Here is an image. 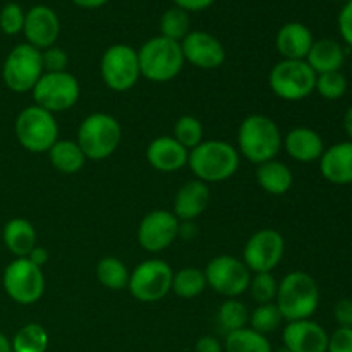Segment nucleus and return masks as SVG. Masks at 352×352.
<instances>
[{
    "mask_svg": "<svg viewBox=\"0 0 352 352\" xmlns=\"http://www.w3.org/2000/svg\"><path fill=\"white\" fill-rule=\"evenodd\" d=\"M24 17H26V14L21 9L19 3H7L0 10V30L9 36L21 33L24 28Z\"/></svg>",
    "mask_w": 352,
    "mask_h": 352,
    "instance_id": "38",
    "label": "nucleus"
},
{
    "mask_svg": "<svg viewBox=\"0 0 352 352\" xmlns=\"http://www.w3.org/2000/svg\"><path fill=\"white\" fill-rule=\"evenodd\" d=\"M175 7H181L186 12H198L205 10L215 3V0H174Z\"/></svg>",
    "mask_w": 352,
    "mask_h": 352,
    "instance_id": "43",
    "label": "nucleus"
},
{
    "mask_svg": "<svg viewBox=\"0 0 352 352\" xmlns=\"http://www.w3.org/2000/svg\"><path fill=\"white\" fill-rule=\"evenodd\" d=\"M316 91L327 100H339L347 91V78L340 71L316 76Z\"/></svg>",
    "mask_w": 352,
    "mask_h": 352,
    "instance_id": "36",
    "label": "nucleus"
},
{
    "mask_svg": "<svg viewBox=\"0 0 352 352\" xmlns=\"http://www.w3.org/2000/svg\"><path fill=\"white\" fill-rule=\"evenodd\" d=\"M12 352H45L48 347V333L40 323H28L14 336Z\"/></svg>",
    "mask_w": 352,
    "mask_h": 352,
    "instance_id": "30",
    "label": "nucleus"
},
{
    "mask_svg": "<svg viewBox=\"0 0 352 352\" xmlns=\"http://www.w3.org/2000/svg\"><path fill=\"white\" fill-rule=\"evenodd\" d=\"M285 243L280 232L263 229L254 232L244 246V265L254 274L272 272L284 256Z\"/></svg>",
    "mask_w": 352,
    "mask_h": 352,
    "instance_id": "14",
    "label": "nucleus"
},
{
    "mask_svg": "<svg viewBox=\"0 0 352 352\" xmlns=\"http://www.w3.org/2000/svg\"><path fill=\"white\" fill-rule=\"evenodd\" d=\"M285 150L294 160L309 164L322 158L325 144L316 131L309 127H296L285 136Z\"/></svg>",
    "mask_w": 352,
    "mask_h": 352,
    "instance_id": "23",
    "label": "nucleus"
},
{
    "mask_svg": "<svg viewBox=\"0 0 352 352\" xmlns=\"http://www.w3.org/2000/svg\"><path fill=\"white\" fill-rule=\"evenodd\" d=\"M100 72L105 85L113 91H127L140 79L138 52L129 45H112L103 52Z\"/></svg>",
    "mask_w": 352,
    "mask_h": 352,
    "instance_id": "9",
    "label": "nucleus"
},
{
    "mask_svg": "<svg viewBox=\"0 0 352 352\" xmlns=\"http://www.w3.org/2000/svg\"><path fill=\"white\" fill-rule=\"evenodd\" d=\"M195 352H222V346L213 336H203L196 342Z\"/></svg>",
    "mask_w": 352,
    "mask_h": 352,
    "instance_id": "44",
    "label": "nucleus"
},
{
    "mask_svg": "<svg viewBox=\"0 0 352 352\" xmlns=\"http://www.w3.org/2000/svg\"><path fill=\"white\" fill-rule=\"evenodd\" d=\"M43 60L41 50L30 43H21L10 50L3 62L2 78L10 91L24 93L33 91L36 82L43 76Z\"/></svg>",
    "mask_w": 352,
    "mask_h": 352,
    "instance_id": "7",
    "label": "nucleus"
},
{
    "mask_svg": "<svg viewBox=\"0 0 352 352\" xmlns=\"http://www.w3.org/2000/svg\"><path fill=\"white\" fill-rule=\"evenodd\" d=\"M184 60L199 69H217L226 62V48L220 40L206 31H189L181 41Z\"/></svg>",
    "mask_w": 352,
    "mask_h": 352,
    "instance_id": "16",
    "label": "nucleus"
},
{
    "mask_svg": "<svg viewBox=\"0 0 352 352\" xmlns=\"http://www.w3.org/2000/svg\"><path fill=\"white\" fill-rule=\"evenodd\" d=\"M79 82L71 72H47L33 88V98L38 107L50 113L64 112L79 100Z\"/></svg>",
    "mask_w": 352,
    "mask_h": 352,
    "instance_id": "10",
    "label": "nucleus"
},
{
    "mask_svg": "<svg viewBox=\"0 0 352 352\" xmlns=\"http://www.w3.org/2000/svg\"><path fill=\"white\" fill-rule=\"evenodd\" d=\"M210 203V189L206 182L189 181L177 191L174 199V215L182 222H191L201 215Z\"/></svg>",
    "mask_w": 352,
    "mask_h": 352,
    "instance_id": "22",
    "label": "nucleus"
},
{
    "mask_svg": "<svg viewBox=\"0 0 352 352\" xmlns=\"http://www.w3.org/2000/svg\"><path fill=\"white\" fill-rule=\"evenodd\" d=\"M285 349L291 352H327L329 333L313 320L289 322L282 333Z\"/></svg>",
    "mask_w": 352,
    "mask_h": 352,
    "instance_id": "18",
    "label": "nucleus"
},
{
    "mask_svg": "<svg viewBox=\"0 0 352 352\" xmlns=\"http://www.w3.org/2000/svg\"><path fill=\"white\" fill-rule=\"evenodd\" d=\"M320 170L332 184H352V141H344L327 148L320 158Z\"/></svg>",
    "mask_w": 352,
    "mask_h": 352,
    "instance_id": "19",
    "label": "nucleus"
},
{
    "mask_svg": "<svg viewBox=\"0 0 352 352\" xmlns=\"http://www.w3.org/2000/svg\"><path fill=\"white\" fill-rule=\"evenodd\" d=\"M174 272L162 260H146L129 277L131 294L141 302H157L172 291Z\"/></svg>",
    "mask_w": 352,
    "mask_h": 352,
    "instance_id": "12",
    "label": "nucleus"
},
{
    "mask_svg": "<svg viewBox=\"0 0 352 352\" xmlns=\"http://www.w3.org/2000/svg\"><path fill=\"white\" fill-rule=\"evenodd\" d=\"M26 258L31 261V263H34V265H36V267L41 268L45 263H47L48 251L45 250V248H41V246H34L33 250H31V253L28 254Z\"/></svg>",
    "mask_w": 352,
    "mask_h": 352,
    "instance_id": "45",
    "label": "nucleus"
},
{
    "mask_svg": "<svg viewBox=\"0 0 352 352\" xmlns=\"http://www.w3.org/2000/svg\"><path fill=\"white\" fill-rule=\"evenodd\" d=\"M41 60H43V69H47L48 72H62L67 67L69 58L65 50L54 45V47L45 48L41 52Z\"/></svg>",
    "mask_w": 352,
    "mask_h": 352,
    "instance_id": "39",
    "label": "nucleus"
},
{
    "mask_svg": "<svg viewBox=\"0 0 352 352\" xmlns=\"http://www.w3.org/2000/svg\"><path fill=\"white\" fill-rule=\"evenodd\" d=\"M146 158L153 168L160 172L181 170L188 164L189 151L174 136H160L150 143Z\"/></svg>",
    "mask_w": 352,
    "mask_h": 352,
    "instance_id": "20",
    "label": "nucleus"
},
{
    "mask_svg": "<svg viewBox=\"0 0 352 352\" xmlns=\"http://www.w3.org/2000/svg\"><path fill=\"white\" fill-rule=\"evenodd\" d=\"M277 306L287 322L311 318L320 302V289L306 272H291L282 278L277 291Z\"/></svg>",
    "mask_w": 352,
    "mask_h": 352,
    "instance_id": "3",
    "label": "nucleus"
},
{
    "mask_svg": "<svg viewBox=\"0 0 352 352\" xmlns=\"http://www.w3.org/2000/svg\"><path fill=\"white\" fill-rule=\"evenodd\" d=\"M122 129L116 117L96 112L86 117L78 129V144L86 158L103 160L119 148Z\"/></svg>",
    "mask_w": 352,
    "mask_h": 352,
    "instance_id": "5",
    "label": "nucleus"
},
{
    "mask_svg": "<svg viewBox=\"0 0 352 352\" xmlns=\"http://www.w3.org/2000/svg\"><path fill=\"white\" fill-rule=\"evenodd\" d=\"M313 41V33L306 24L287 23L277 33V50L287 60H305Z\"/></svg>",
    "mask_w": 352,
    "mask_h": 352,
    "instance_id": "21",
    "label": "nucleus"
},
{
    "mask_svg": "<svg viewBox=\"0 0 352 352\" xmlns=\"http://www.w3.org/2000/svg\"><path fill=\"white\" fill-rule=\"evenodd\" d=\"M3 243L17 258H26L36 246V230L26 219H12L3 227Z\"/></svg>",
    "mask_w": 352,
    "mask_h": 352,
    "instance_id": "25",
    "label": "nucleus"
},
{
    "mask_svg": "<svg viewBox=\"0 0 352 352\" xmlns=\"http://www.w3.org/2000/svg\"><path fill=\"white\" fill-rule=\"evenodd\" d=\"M333 316L339 327H351L352 329V299H340L333 308Z\"/></svg>",
    "mask_w": 352,
    "mask_h": 352,
    "instance_id": "42",
    "label": "nucleus"
},
{
    "mask_svg": "<svg viewBox=\"0 0 352 352\" xmlns=\"http://www.w3.org/2000/svg\"><path fill=\"white\" fill-rule=\"evenodd\" d=\"M217 318H219L222 330H226L229 333L234 332V330L244 329L246 323L250 322V313H248V308L244 306V302L236 301V299H229V301H226L219 308Z\"/></svg>",
    "mask_w": 352,
    "mask_h": 352,
    "instance_id": "33",
    "label": "nucleus"
},
{
    "mask_svg": "<svg viewBox=\"0 0 352 352\" xmlns=\"http://www.w3.org/2000/svg\"><path fill=\"white\" fill-rule=\"evenodd\" d=\"M344 129H346L349 141H352V105L347 109L346 116H344Z\"/></svg>",
    "mask_w": 352,
    "mask_h": 352,
    "instance_id": "47",
    "label": "nucleus"
},
{
    "mask_svg": "<svg viewBox=\"0 0 352 352\" xmlns=\"http://www.w3.org/2000/svg\"><path fill=\"white\" fill-rule=\"evenodd\" d=\"M226 352H272V344L267 336L244 327L227 333Z\"/></svg>",
    "mask_w": 352,
    "mask_h": 352,
    "instance_id": "28",
    "label": "nucleus"
},
{
    "mask_svg": "<svg viewBox=\"0 0 352 352\" xmlns=\"http://www.w3.org/2000/svg\"><path fill=\"white\" fill-rule=\"evenodd\" d=\"M0 352H12V346H10V340L7 339L3 333H0Z\"/></svg>",
    "mask_w": 352,
    "mask_h": 352,
    "instance_id": "48",
    "label": "nucleus"
},
{
    "mask_svg": "<svg viewBox=\"0 0 352 352\" xmlns=\"http://www.w3.org/2000/svg\"><path fill=\"white\" fill-rule=\"evenodd\" d=\"M191 19L189 12H186L181 7H170L165 10L160 17V36L168 38L181 43L191 30Z\"/></svg>",
    "mask_w": 352,
    "mask_h": 352,
    "instance_id": "32",
    "label": "nucleus"
},
{
    "mask_svg": "<svg viewBox=\"0 0 352 352\" xmlns=\"http://www.w3.org/2000/svg\"><path fill=\"white\" fill-rule=\"evenodd\" d=\"M23 33L26 43L33 45L38 50L54 47L60 33V19L57 12L48 6L31 7L24 17Z\"/></svg>",
    "mask_w": 352,
    "mask_h": 352,
    "instance_id": "17",
    "label": "nucleus"
},
{
    "mask_svg": "<svg viewBox=\"0 0 352 352\" xmlns=\"http://www.w3.org/2000/svg\"><path fill=\"white\" fill-rule=\"evenodd\" d=\"M248 289L251 291L254 301H258V305H267L277 298L278 284L270 272H263V274H254V277H251Z\"/></svg>",
    "mask_w": 352,
    "mask_h": 352,
    "instance_id": "37",
    "label": "nucleus"
},
{
    "mask_svg": "<svg viewBox=\"0 0 352 352\" xmlns=\"http://www.w3.org/2000/svg\"><path fill=\"white\" fill-rule=\"evenodd\" d=\"M205 272L195 267L182 268L177 274H174V278H172V291H174L179 298H196V296H199L205 291Z\"/></svg>",
    "mask_w": 352,
    "mask_h": 352,
    "instance_id": "31",
    "label": "nucleus"
},
{
    "mask_svg": "<svg viewBox=\"0 0 352 352\" xmlns=\"http://www.w3.org/2000/svg\"><path fill=\"white\" fill-rule=\"evenodd\" d=\"M16 136L24 150L31 153H43L55 144L58 138V126L54 113L31 105L24 109L16 119Z\"/></svg>",
    "mask_w": 352,
    "mask_h": 352,
    "instance_id": "6",
    "label": "nucleus"
},
{
    "mask_svg": "<svg viewBox=\"0 0 352 352\" xmlns=\"http://www.w3.org/2000/svg\"><path fill=\"white\" fill-rule=\"evenodd\" d=\"M3 289L12 301L19 305H34L45 292V277L41 268L28 258H17L3 272Z\"/></svg>",
    "mask_w": 352,
    "mask_h": 352,
    "instance_id": "11",
    "label": "nucleus"
},
{
    "mask_svg": "<svg viewBox=\"0 0 352 352\" xmlns=\"http://www.w3.org/2000/svg\"><path fill=\"white\" fill-rule=\"evenodd\" d=\"M277 352H291V351H287V349H280V351H277Z\"/></svg>",
    "mask_w": 352,
    "mask_h": 352,
    "instance_id": "49",
    "label": "nucleus"
},
{
    "mask_svg": "<svg viewBox=\"0 0 352 352\" xmlns=\"http://www.w3.org/2000/svg\"><path fill=\"white\" fill-rule=\"evenodd\" d=\"M138 60L141 76L153 82H167L182 71L184 55L179 41L155 36L138 50Z\"/></svg>",
    "mask_w": 352,
    "mask_h": 352,
    "instance_id": "4",
    "label": "nucleus"
},
{
    "mask_svg": "<svg viewBox=\"0 0 352 352\" xmlns=\"http://www.w3.org/2000/svg\"><path fill=\"white\" fill-rule=\"evenodd\" d=\"M282 320H284V316H282L278 306L274 305V302L260 305L250 315L251 329L256 330L258 333H263V336L275 332L282 325Z\"/></svg>",
    "mask_w": 352,
    "mask_h": 352,
    "instance_id": "34",
    "label": "nucleus"
},
{
    "mask_svg": "<svg viewBox=\"0 0 352 352\" xmlns=\"http://www.w3.org/2000/svg\"><path fill=\"white\" fill-rule=\"evenodd\" d=\"M327 352H352V329L339 327L332 336H329Z\"/></svg>",
    "mask_w": 352,
    "mask_h": 352,
    "instance_id": "40",
    "label": "nucleus"
},
{
    "mask_svg": "<svg viewBox=\"0 0 352 352\" xmlns=\"http://www.w3.org/2000/svg\"><path fill=\"white\" fill-rule=\"evenodd\" d=\"M270 88L278 98L298 102L315 91L316 72L306 60H280L270 71Z\"/></svg>",
    "mask_w": 352,
    "mask_h": 352,
    "instance_id": "8",
    "label": "nucleus"
},
{
    "mask_svg": "<svg viewBox=\"0 0 352 352\" xmlns=\"http://www.w3.org/2000/svg\"><path fill=\"white\" fill-rule=\"evenodd\" d=\"M72 3H76L81 9H100V7L105 6L109 0H71Z\"/></svg>",
    "mask_w": 352,
    "mask_h": 352,
    "instance_id": "46",
    "label": "nucleus"
},
{
    "mask_svg": "<svg viewBox=\"0 0 352 352\" xmlns=\"http://www.w3.org/2000/svg\"><path fill=\"white\" fill-rule=\"evenodd\" d=\"M179 219L167 210L150 212L140 223L138 241L141 248L151 253H158L170 246L179 236Z\"/></svg>",
    "mask_w": 352,
    "mask_h": 352,
    "instance_id": "15",
    "label": "nucleus"
},
{
    "mask_svg": "<svg viewBox=\"0 0 352 352\" xmlns=\"http://www.w3.org/2000/svg\"><path fill=\"white\" fill-rule=\"evenodd\" d=\"M339 31L342 40L352 48V0H347L339 14Z\"/></svg>",
    "mask_w": 352,
    "mask_h": 352,
    "instance_id": "41",
    "label": "nucleus"
},
{
    "mask_svg": "<svg viewBox=\"0 0 352 352\" xmlns=\"http://www.w3.org/2000/svg\"><path fill=\"white\" fill-rule=\"evenodd\" d=\"M239 151L226 141H203L192 148L188 164L201 182H222L239 168Z\"/></svg>",
    "mask_w": 352,
    "mask_h": 352,
    "instance_id": "2",
    "label": "nucleus"
},
{
    "mask_svg": "<svg viewBox=\"0 0 352 352\" xmlns=\"http://www.w3.org/2000/svg\"><path fill=\"white\" fill-rule=\"evenodd\" d=\"M203 124L192 116H182L174 126V140L179 141L186 150H192L203 143Z\"/></svg>",
    "mask_w": 352,
    "mask_h": 352,
    "instance_id": "35",
    "label": "nucleus"
},
{
    "mask_svg": "<svg viewBox=\"0 0 352 352\" xmlns=\"http://www.w3.org/2000/svg\"><path fill=\"white\" fill-rule=\"evenodd\" d=\"M305 60L316 72V76L325 74V72L340 71L346 60V52L339 41L332 38H323V40L313 41L311 50Z\"/></svg>",
    "mask_w": 352,
    "mask_h": 352,
    "instance_id": "24",
    "label": "nucleus"
},
{
    "mask_svg": "<svg viewBox=\"0 0 352 352\" xmlns=\"http://www.w3.org/2000/svg\"><path fill=\"white\" fill-rule=\"evenodd\" d=\"M205 277L206 285H210L219 294L232 299L248 291L251 272L243 260L222 254V256H215L213 260H210L205 268Z\"/></svg>",
    "mask_w": 352,
    "mask_h": 352,
    "instance_id": "13",
    "label": "nucleus"
},
{
    "mask_svg": "<svg viewBox=\"0 0 352 352\" xmlns=\"http://www.w3.org/2000/svg\"><path fill=\"white\" fill-rule=\"evenodd\" d=\"M239 151L251 164H265L277 157L282 148V134L277 124L267 116L246 117L237 131Z\"/></svg>",
    "mask_w": 352,
    "mask_h": 352,
    "instance_id": "1",
    "label": "nucleus"
},
{
    "mask_svg": "<svg viewBox=\"0 0 352 352\" xmlns=\"http://www.w3.org/2000/svg\"><path fill=\"white\" fill-rule=\"evenodd\" d=\"M256 181L263 191L268 195L280 196L291 189L292 186V172L285 164L277 160L265 162L258 167Z\"/></svg>",
    "mask_w": 352,
    "mask_h": 352,
    "instance_id": "26",
    "label": "nucleus"
},
{
    "mask_svg": "<svg viewBox=\"0 0 352 352\" xmlns=\"http://www.w3.org/2000/svg\"><path fill=\"white\" fill-rule=\"evenodd\" d=\"M96 277L103 287L110 291H122L129 285V270L126 265L116 256H105L96 265Z\"/></svg>",
    "mask_w": 352,
    "mask_h": 352,
    "instance_id": "29",
    "label": "nucleus"
},
{
    "mask_svg": "<svg viewBox=\"0 0 352 352\" xmlns=\"http://www.w3.org/2000/svg\"><path fill=\"white\" fill-rule=\"evenodd\" d=\"M52 165L62 174H76L85 167L86 157L79 148L78 141H55L54 146L48 150Z\"/></svg>",
    "mask_w": 352,
    "mask_h": 352,
    "instance_id": "27",
    "label": "nucleus"
}]
</instances>
